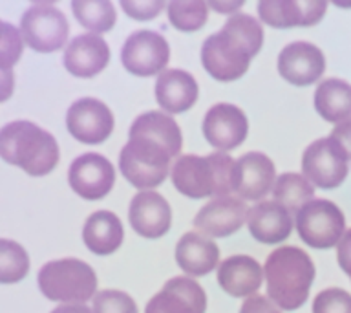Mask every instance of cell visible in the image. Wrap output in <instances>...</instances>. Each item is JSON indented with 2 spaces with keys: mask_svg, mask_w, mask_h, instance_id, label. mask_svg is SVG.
<instances>
[{
  "mask_svg": "<svg viewBox=\"0 0 351 313\" xmlns=\"http://www.w3.org/2000/svg\"><path fill=\"white\" fill-rule=\"evenodd\" d=\"M128 136L119 154L121 174L141 191L161 185L169 176L170 159L181 152L180 125L169 114L150 110L132 123Z\"/></svg>",
  "mask_w": 351,
  "mask_h": 313,
  "instance_id": "obj_1",
  "label": "cell"
},
{
  "mask_svg": "<svg viewBox=\"0 0 351 313\" xmlns=\"http://www.w3.org/2000/svg\"><path fill=\"white\" fill-rule=\"evenodd\" d=\"M263 46V27L254 16L234 13L202 46V65L216 81L230 82L245 76L251 59Z\"/></svg>",
  "mask_w": 351,
  "mask_h": 313,
  "instance_id": "obj_2",
  "label": "cell"
},
{
  "mask_svg": "<svg viewBox=\"0 0 351 313\" xmlns=\"http://www.w3.org/2000/svg\"><path fill=\"white\" fill-rule=\"evenodd\" d=\"M263 273L269 299L278 310L295 312L306 304L315 280V264L304 249L295 246L274 249L265 260Z\"/></svg>",
  "mask_w": 351,
  "mask_h": 313,
  "instance_id": "obj_3",
  "label": "cell"
},
{
  "mask_svg": "<svg viewBox=\"0 0 351 313\" xmlns=\"http://www.w3.org/2000/svg\"><path fill=\"white\" fill-rule=\"evenodd\" d=\"M0 156L29 176H46L60 158L55 137L32 121H13L0 132Z\"/></svg>",
  "mask_w": 351,
  "mask_h": 313,
  "instance_id": "obj_4",
  "label": "cell"
},
{
  "mask_svg": "<svg viewBox=\"0 0 351 313\" xmlns=\"http://www.w3.org/2000/svg\"><path fill=\"white\" fill-rule=\"evenodd\" d=\"M232 169L234 159L225 152H213L207 158L186 154L176 161L170 178L176 191L192 200L223 198L232 191Z\"/></svg>",
  "mask_w": 351,
  "mask_h": 313,
  "instance_id": "obj_5",
  "label": "cell"
},
{
  "mask_svg": "<svg viewBox=\"0 0 351 313\" xmlns=\"http://www.w3.org/2000/svg\"><path fill=\"white\" fill-rule=\"evenodd\" d=\"M38 288L49 301L82 304L97 295V275L79 258H60L40 268Z\"/></svg>",
  "mask_w": 351,
  "mask_h": 313,
  "instance_id": "obj_6",
  "label": "cell"
},
{
  "mask_svg": "<svg viewBox=\"0 0 351 313\" xmlns=\"http://www.w3.org/2000/svg\"><path fill=\"white\" fill-rule=\"evenodd\" d=\"M296 231L313 249H331L344 236L346 218L333 202L313 200L296 214Z\"/></svg>",
  "mask_w": 351,
  "mask_h": 313,
  "instance_id": "obj_7",
  "label": "cell"
},
{
  "mask_svg": "<svg viewBox=\"0 0 351 313\" xmlns=\"http://www.w3.org/2000/svg\"><path fill=\"white\" fill-rule=\"evenodd\" d=\"M24 43L38 54H53L68 40L70 24L64 13L51 4H35L24 11L21 21Z\"/></svg>",
  "mask_w": 351,
  "mask_h": 313,
  "instance_id": "obj_8",
  "label": "cell"
},
{
  "mask_svg": "<svg viewBox=\"0 0 351 313\" xmlns=\"http://www.w3.org/2000/svg\"><path fill=\"white\" fill-rule=\"evenodd\" d=\"M348 161L342 148L331 139L322 137L313 141L304 150L302 156V172L313 185L320 187L324 191L337 189L348 176Z\"/></svg>",
  "mask_w": 351,
  "mask_h": 313,
  "instance_id": "obj_9",
  "label": "cell"
},
{
  "mask_svg": "<svg viewBox=\"0 0 351 313\" xmlns=\"http://www.w3.org/2000/svg\"><path fill=\"white\" fill-rule=\"evenodd\" d=\"M169 59L170 48L167 38L152 30H139L132 33L121 51V60L125 68L137 77L163 73Z\"/></svg>",
  "mask_w": 351,
  "mask_h": 313,
  "instance_id": "obj_10",
  "label": "cell"
},
{
  "mask_svg": "<svg viewBox=\"0 0 351 313\" xmlns=\"http://www.w3.org/2000/svg\"><path fill=\"white\" fill-rule=\"evenodd\" d=\"M66 126L77 141L99 145L106 141L114 130V114L103 101L82 97L68 108Z\"/></svg>",
  "mask_w": 351,
  "mask_h": 313,
  "instance_id": "obj_11",
  "label": "cell"
},
{
  "mask_svg": "<svg viewBox=\"0 0 351 313\" xmlns=\"http://www.w3.org/2000/svg\"><path fill=\"white\" fill-rule=\"evenodd\" d=\"M203 136L219 152L234 150L245 141L249 121L243 110L230 103H218L203 117Z\"/></svg>",
  "mask_w": 351,
  "mask_h": 313,
  "instance_id": "obj_12",
  "label": "cell"
},
{
  "mask_svg": "<svg viewBox=\"0 0 351 313\" xmlns=\"http://www.w3.org/2000/svg\"><path fill=\"white\" fill-rule=\"evenodd\" d=\"M68 181L79 196L93 202L112 191L115 183V169L101 154H82L75 161H71Z\"/></svg>",
  "mask_w": 351,
  "mask_h": 313,
  "instance_id": "obj_13",
  "label": "cell"
},
{
  "mask_svg": "<svg viewBox=\"0 0 351 313\" xmlns=\"http://www.w3.org/2000/svg\"><path fill=\"white\" fill-rule=\"evenodd\" d=\"M274 163L262 152H247L234 161L232 169V191L241 200H262L269 191H273Z\"/></svg>",
  "mask_w": 351,
  "mask_h": 313,
  "instance_id": "obj_14",
  "label": "cell"
},
{
  "mask_svg": "<svg viewBox=\"0 0 351 313\" xmlns=\"http://www.w3.org/2000/svg\"><path fill=\"white\" fill-rule=\"evenodd\" d=\"M207 293L191 277H174L148 301L145 313H205Z\"/></svg>",
  "mask_w": 351,
  "mask_h": 313,
  "instance_id": "obj_15",
  "label": "cell"
},
{
  "mask_svg": "<svg viewBox=\"0 0 351 313\" xmlns=\"http://www.w3.org/2000/svg\"><path fill=\"white\" fill-rule=\"evenodd\" d=\"M326 57L322 49L311 43L287 44L278 55V73L295 86H309L322 77Z\"/></svg>",
  "mask_w": 351,
  "mask_h": 313,
  "instance_id": "obj_16",
  "label": "cell"
},
{
  "mask_svg": "<svg viewBox=\"0 0 351 313\" xmlns=\"http://www.w3.org/2000/svg\"><path fill=\"white\" fill-rule=\"evenodd\" d=\"M328 2L322 0H262L258 15L267 26L287 30L295 26H315L322 21Z\"/></svg>",
  "mask_w": 351,
  "mask_h": 313,
  "instance_id": "obj_17",
  "label": "cell"
},
{
  "mask_svg": "<svg viewBox=\"0 0 351 313\" xmlns=\"http://www.w3.org/2000/svg\"><path fill=\"white\" fill-rule=\"evenodd\" d=\"M247 214L249 211L241 198H214L213 202L199 209L194 218V227L205 236L225 238L240 231L241 225L247 222Z\"/></svg>",
  "mask_w": 351,
  "mask_h": 313,
  "instance_id": "obj_18",
  "label": "cell"
},
{
  "mask_svg": "<svg viewBox=\"0 0 351 313\" xmlns=\"http://www.w3.org/2000/svg\"><path fill=\"white\" fill-rule=\"evenodd\" d=\"M128 222L143 238H159L167 235L172 225V209L159 192L141 191L132 198Z\"/></svg>",
  "mask_w": 351,
  "mask_h": 313,
  "instance_id": "obj_19",
  "label": "cell"
},
{
  "mask_svg": "<svg viewBox=\"0 0 351 313\" xmlns=\"http://www.w3.org/2000/svg\"><path fill=\"white\" fill-rule=\"evenodd\" d=\"M110 60V48L104 38L93 33L79 35L66 46L64 66L71 76L90 79L106 68Z\"/></svg>",
  "mask_w": 351,
  "mask_h": 313,
  "instance_id": "obj_20",
  "label": "cell"
},
{
  "mask_svg": "<svg viewBox=\"0 0 351 313\" xmlns=\"http://www.w3.org/2000/svg\"><path fill=\"white\" fill-rule=\"evenodd\" d=\"M263 282V269L249 255H234L219 264L218 284L219 288L234 299L252 297L260 290Z\"/></svg>",
  "mask_w": 351,
  "mask_h": 313,
  "instance_id": "obj_21",
  "label": "cell"
},
{
  "mask_svg": "<svg viewBox=\"0 0 351 313\" xmlns=\"http://www.w3.org/2000/svg\"><path fill=\"white\" fill-rule=\"evenodd\" d=\"M293 216L278 202H260L249 209L247 227L262 244H280L289 238L293 231Z\"/></svg>",
  "mask_w": 351,
  "mask_h": 313,
  "instance_id": "obj_22",
  "label": "cell"
},
{
  "mask_svg": "<svg viewBox=\"0 0 351 313\" xmlns=\"http://www.w3.org/2000/svg\"><path fill=\"white\" fill-rule=\"evenodd\" d=\"M197 93L196 79L185 70L170 68L159 73L156 81V99L169 114H181L192 108L197 101Z\"/></svg>",
  "mask_w": 351,
  "mask_h": 313,
  "instance_id": "obj_23",
  "label": "cell"
},
{
  "mask_svg": "<svg viewBox=\"0 0 351 313\" xmlns=\"http://www.w3.org/2000/svg\"><path fill=\"white\" fill-rule=\"evenodd\" d=\"M176 262L186 275L203 277L219 264V247L199 233H185L176 246Z\"/></svg>",
  "mask_w": 351,
  "mask_h": 313,
  "instance_id": "obj_24",
  "label": "cell"
},
{
  "mask_svg": "<svg viewBox=\"0 0 351 313\" xmlns=\"http://www.w3.org/2000/svg\"><path fill=\"white\" fill-rule=\"evenodd\" d=\"M123 224L112 211H97L88 216L82 227V240L95 255H112L123 244Z\"/></svg>",
  "mask_w": 351,
  "mask_h": 313,
  "instance_id": "obj_25",
  "label": "cell"
},
{
  "mask_svg": "<svg viewBox=\"0 0 351 313\" xmlns=\"http://www.w3.org/2000/svg\"><path fill=\"white\" fill-rule=\"evenodd\" d=\"M315 108L329 123L351 119V84L342 79H324L315 92Z\"/></svg>",
  "mask_w": 351,
  "mask_h": 313,
  "instance_id": "obj_26",
  "label": "cell"
},
{
  "mask_svg": "<svg viewBox=\"0 0 351 313\" xmlns=\"http://www.w3.org/2000/svg\"><path fill=\"white\" fill-rule=\"evenodd\" d=\"M273 196L274 202H278L282 207L287 209L291 216L296 220V214L300 213V209L313 202L315 189H313L311 181L304 174L284 172L274 181Z\"/></svg>",
  "mask_w": 351,
  "mask_h": 313,
  "instance_id": "obj_27",
  "label": "cell"
},
{
  "mask_svg": "<svg viewBox=\"0 0 351 313\" xmlns=\"http://www.w3.org/2000/svg\"><path fill=\"white\" fill-rule=\"evenodd\" d=\"M71 11L88 32L106 33L115 26V8L110 0H73Z\"/></svg>",
  "mask_w": 351,
  "mask_h": 313,
  "instance_id": "obj_28",
  "label": "cell"
},
{
  "mask_svg": "<svg viewBox=\"0 0 351 313\" xmlns=\"http://www.w3.org/2000/svg\"><path fill=\"white\" fill-rule=\"evenodd\" d=\"M29 271V257L26 249L13 240H0V282L13 284L19 282Z\"/></svg>",
  "mask_w": 351,
  "mask_h": 313,
  "instance_id": "obj_29",
  "label": "cell"
},
{
  "mask_svg": "<svg viewBox=\"0 0 351 313\" xmlns=\"http://www.w3.org/2000/svg\"><path fill=\"white\" fill-rule=\"evenodd\" d=\"M170 24L180 32H197L207 24L208 4L202 0L191 2H170L167 5Z\"/></svg>",
  "mask_w": 351,
  "mask_h": 313,
  "instance_id": "obj_30",
  "label": "cell"
},
{
  "mask_svg": "<svg viewBox=\"0 0 351 313\" xmlns=\"http://www.w3.org/2000/svg\"><path fill=\"white\" fill-rule=\"evenodd\" d=\"M93 313H137V306L125 291L103 290L93 297Z\"/></svg>",
  "mask_w": 351,
  "mask_h": 313,
  "instance_id": "obj_31",
  "label": "cell"
},
{
  "mask_svg": "<svg viewBox=\"0 0 351 313\" xmlns=\"http://www.w3.org/2000/svg\"><path fill=\"white\" fill-rule=\"evenodd\" d=\"M313 313H351V293L342 288L320 291L313 301Z\"/></svg>",
  "mask_w": 351,
  "mask_h": 313,
  "instance_id": "obj_32",
  "label": "cell"
},
{
  "mask_svg": "<svg viewBox=\"0 0 351 313\" xmlns=\"http://www.w3.org/2000/svg\"><path fill=\"white\" fill-rule=\"evenodd\" d=\"M0 27H2V57H0V62H2L4 76H8L10 68L16 65V60L22 54V38L16 32V27H13L8 22H2Z\"/></svg>",
  "mask_w": 351,
  "mask_h": 313,
  "instance_id": "obj_33",
  "label": "cell"
},
{
  "mask_svg": "<svg viewBox=\"0 0 351 313\" xmlns=\"http://www.w3.org/2000/svg\"><path fill=\"white\" fill-rule=\"evenodd\" d=\"M121 8L126 11V15L136 21H152L163 11V0H123Z\"/></svg>",
  "mask_w": 351,
  "mask_h": 313,
  "instance_id": "obj_34",
  "label": "cell"
},
{
  "mask_svg": "<svg viewBox=\"0 0 351 313\" xmlns=\"http://www.w3.org/2000/svg\"><path fill=\"white\" fill-rule=\"evenodd\" d=\"M240 313H280V310L265 297L252 295L241 304Z\"/></svg>",
  "mask_w": 351,
  "mask_h": 313,
  "instance_id": "obj_35",
  "label": "cell"
},
{
  "mask_svg": "<svg viewBox=\"0 0 351 313\" xmlns=\"http://www.w3.org/2000/svg\"><path fill=\"white\" fill-rule=\"evenodd\" d=\"M329 137L342 148V152L346 154V158L351 159V119L335 126Z\"/></svg>",
  "mask_w": 351,
  "mask_h": 313,
  "instance_id": "obj_36",
  "label": "cell"
},
{
  "mask_svg": "<svg viewBox=\"0 0 351 313\" xmlns=\"http://www.w3.org/2000/svg\"><path fill=\"white\" fill-rule=\"evenodd\" d=\"M337 260H339L342 271L350 275L351 279V229L346 231L342 240L337 246Z\"/></svg>",
  "mask_w": 351,
  "mask_h": 313,
  "instance_id": "obj_37",
  "label": "cell"
},
{
  "mask_svg": "<svg viewBox=\"0 0 351 313\" xmlns=\"http://www.w3.org/2000/svg\"><path fill=\"white\" fill-rule=\"evenodd\" d=\"M243 2H210L208 8H213V10L219 11V13H230V15H234L236 10H240Z\"/></svg>",
  "mask_w": 351,
  "mask_h": 313,
  "instance_id": "obj_38",
  "label": "cell"
},
{
  "mask_svg": "<svg viewBox=\"0 0 351 313\" xmlns=\"http://www.w3.org/2000/svg\"><path fill=\"white\" fill-rule=\"evenodd\" d=\"M51 313H92V310L84 304H64V306L55 308Z\"/></svg>",
  "mask_w": 351,
  "mask_h": 313,
  "instance_id": "obj_39",
  "label": "cell"
}]
</instances>
